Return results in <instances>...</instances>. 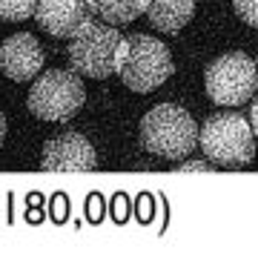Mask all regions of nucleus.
Masks as SVG:
<instances>
[{"instance_id": "9", "label": "nucleus", "mask_w": 258, "mask_h": 258, "mask_svg": "<svg viewBox=\"0 0 258 258\" xmlns=\"http://www.w3.org/2000/svg\"><path fill=\"white\" fill-rule=\"evenodd\" d=\"M89 15V0H37L35 20L52 37H72Z\"/></svg>"}, {"instance_id": "5", "label": "nucleus", "mask_w": 258, "mask_h": 258, "mask_svg": "<svg viewBox=\"0 0 258 258\" xmlns=\"http://www.w3.org/2000/svg\"><path fill=\"white\" fill-rule=\"evenodd\" d=\"M204 86H207L210 101L218 106L247 103L258 89V66L244 52H227L207 66Z\"/></svg>"}, {"instance_id": "16", "label": "nucleus", "mask_w": 258, "mask_h": 258, "mask_svg": "<svg viewBox=\"0 0 258 258\" xmlns=\"http://www.w3.org/2000/svg\"><path fill=\"white\" fill-rule=\"evenodd\" d=\"M6 138V118H3V112H0V144Z\"/></svg>"}, {"instance_id": "10", "label": "nucleus", "mask_w": 258, "mask_h": 258, "mask_svg": "<svg viewBox=\"0 0 258 258\" xmlns=\"http://www.w3.org/2000/svg\"><path fill=\"white\" fill-rule=\"evenodd\" d=\"M195 0H149L147 18L161 32H178L192 20Z\"/></svg>"}, {"instance_id": "15", "label": "nucleus", "mask_w": 258, "mask_h": 258, "mask_svg": "<svg viewBox=\"0 0 258 258\" xmlns=\"http://www.w3.org/2000/svg\"><path fill=\"white\" fill-rule=\"evenodd\" d=\"M249 123H252V132H255V138H258V98L249 106Z\"/></svg>"}, {"instance_id": "14", "label": "nucleus", "mask_w": 258, "mask_h": 258, "mask_svg": "<svg viewBox=\"0 0 258 258\" xmlns=\"http://www.w3.org/2000/svg\"><path fill=\"white\" fill-rule=\"evenodd\" d=\"M178 172H212V166L204 164V161H186V164L178 166Z\"/></svg>"}, {"instance_id": "4", "label": "nucleus", "mask_w": 258, "mask_h": 258, "mask_svg": "<svg viewBox=\"0 0 258 258\" xmlns=\"http://www.w3.org/2000/svg\"><path fill=\"white\" fill-rule=\"evenodd\" d=\"M169 75H172V57L158 37L132 35L123 40L118 78L132 92H152Z\"/></svg>"}, {"instance_id": "6", "label": "nucleus", "mask_w": 258, "mask_h": 258, "mask_svg": "<svg viewBox=\"0 0 258 258\" xmlns=\"http://www.w3.org/2000/svg\"><path fill=\"white\" fill-rule=\"evenodd\" d=\"M86 101V89L78 72L49 69L29 89V112L40 120H69Z\"/></svg>"}, {"instance_id": "3", "label": "nucleus", "mask_w": 258, "mask_h": 258, "mask_svg": "<svg viewBox=\"0 0 258 258\" xmlns=\"http://www.w3.org/2000/svg\"><path fill=\"white\" fill-rule=\"evenodd\" d=\"M201 149L212 164L241 166L255 158V132L238 112L210 115L201 126Z\"/></svg>"}, {"instance_id": "2", "label": "nucleus", "mask_w": 258, "mask_h": 258, "mask_svg": "<svg viewBox=\"0 0 258 258\" xmlns=\"http://www.w3.org/2000/svg\"><path fill=\"white\" fill-rule=\"evenodd\" d=\"M198 138L201 135L192 115L175 103H158L141 120V144L158 158H169V161L186 158L195 149Z\"/></svg>"}, {"instance_id": "12", "label": "nucleus", "mask_w": 258, "mask_h": 258, "mask_svg": "<svg viewBox=\"0 0 258 258\" xmlns=\"http://www.w3.org/2000/svg\"><path fill=\"white\" fill-rule=\"evenodd\" d=\"M37 0H0V20H26L35 18Z\"/></svg>"}, {"instance_id": "7", "label": "nucleus", "mask_w": 258, "mask_h": 258, "mask_svg": "<svg viewBox=\"0 0 258 258\" xmlns=\"http://www.w3.org/2000/svg\"><path fill=\"white\" fill-rule=\"evenodd\" d=\"M98 166L92 144L78 135V132H63L46 141L43 147V169L46 172H92Z\"/></svg>"}, {"instance_id": "8", "label": "nucleus", "mask_w": 258, "mask_h": 258, "mask_svg": "<svg viewBox=\"0 0 258 258\" xmlns=\"http://www.w3.org/2000/svg\"><path fill=\"white\" fill-rule=\"evenodd\" d=\"M43 60V49L29 32H18L0 43V72L12 81H35Z\"/></svg>"}, {"instance_id": "13", "label": "nucleus", "mask_w": 258, "mask_h": 258, "mask_svg": "<svg viewBox=\"0 0 258 258\" xmlns=\"http://www.w3.org/2000/svg\"><path fill=\"white\" fill-rule=\"evenodd\" d=\"M232 6L238 12V18L249 26H258V0H232Z\"/></svg>"}, {"instance_id": "1", "label": "nucleus", "mask_w": 258, "mask_h": 258, "mask_svg": "<svg viewBox=\"0 0 258 258\" xmlns=\"http://www.w3.org/2000/svg\"><path fill=\"white\" fill-rule=\"evenodd\" d=\"M126 37L106 20H95L92 15L69 37V63L78 75L86 78H109L118 75L120 49Z\"/></svg>"}, {"instance_id": "11", "label": "nucleus", "mask_w": 258, "mask_h": 258, "mask_svg": "<svg viewBox=\"0 0 258 258\" xmlns=\"http://www.w3.org/2000/svg\"><path fill=\"white\" fill-rule=\"evenodd\" d=\"M89 6H92V15H98L101 20L112 26H123L149 9V0H89Z\"/></svg>"}]
</instances>
